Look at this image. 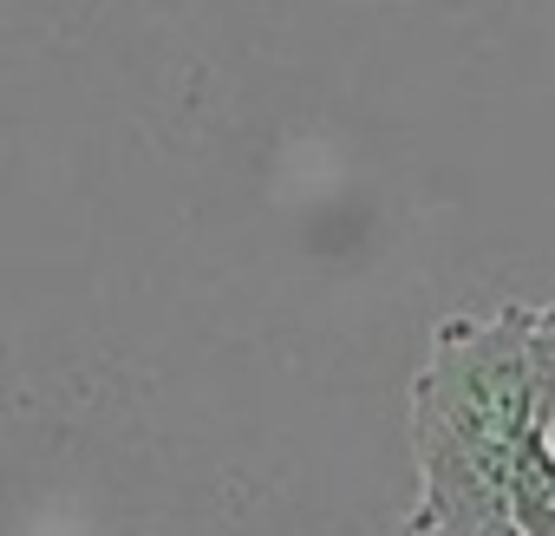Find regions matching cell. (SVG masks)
Returning <instances> with one entry per match:
<instances>
[{"label":"cell","instance_id":"2","mask_svg":"<svg viewBox=\"0 0 555 536\" xmlns=\"http://www.w3.org/2000/svg\"><path fill=\"white\" fill-rule=\"evenodd\" d=\"M516 529L522 536H555V432L529 438L522 471H516Z\"/></svg>","mask_w":555,"mask_h":536},{"label":"cell","instance_id":"1","mask_svg":"<svg viewBox=\"0 0 555 536\" xmlns=\"http://www.w3.org/2000/svg\"><path fill=\"white\" fill-rule=\"evenodd\" d=\"M542 432H555V328L542 308L503 302L438 321L412 373L418 497L399 536H522L516 471Z\"/></svg>","mask_w":555,"mask_h":536},{"label":"cell","instance_id":"3","mask_svg":"<svg viewBox=\"0 0 555 536\" xmlns=\"http://www.w3.org/2000/svg\"><path fill=\"white\" fill-rule=\"evenodd\" d=\"M542 321H548V328H555V302H542Z\"/></svg>","mask_w":555,"mask_h":536}]
</instances>
